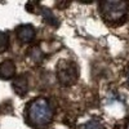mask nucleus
<instances>
[{"label": "nucleus", "instance_id": "f257e3e1", "mask_svg": "<svg viewBox=\"0 0 129 129\" xmlns=\"http://www.w3.org/2000/svg\"><path fill=\"white\" fill-rule=\"evenodd\" d=\"M53 119V109L45 98H36L27 106V120L38 129L47 128Z\"/></svg>", "mask_w": 129, "mask_h": 129}, {"label": "nucleus", "instance_id": "f03ea898", "mask_svg": "<svg viewBox=\"0 0 129 129\" xmlns=\"http://www.w3.org/2000/svg\"><path fill=\"white\" fill-rule=\"evenodd\" d=\"M101 13L102 17L110 23H119L125 19L128 10H129V4L126 2H112V0H107V2H101L100 3Z\"/></svg>", "mask_w": 129, "mask_h": 129}, {"label": "nucleus", "instance_id": "7ed1b4c3", "mask_svg": "<svg viewBox=\"0 0 129 129\" xmlns=\"http://www.w3.org/2000/svg\"><path fill=\"white\" fill-rule=\"evenodd\" d=\"M57 78L64 87L75 84L79 78V69L72 61H61L57 66Z\"/></svg>", "mask_w": 129, "mask_h": 129}, {"label": "nucleus", "instance_id": "20e7f679", "mask_svg": "<svg viewBox=\"0 0 129 129\" xmlns=\"http://www.w3.org/2000/svg\"><path fill=\"white\" fill-rule=\"evenodd\" d=\"M35 36V28L31 25H21L17 28V38L22 43H30Z\"/></svg>", "mask_w": 129, "mask_h": 129}, {"label": "nucleus", "instance_id": "39448f33", "mask_svg": "<svg viewBox=\"0 0 129 129\" xmlns=\"http://www.w3.org/2000/svg\"><path fill=\"white\" fill-rule=\"evenodd\" d=\"M16 75V66L12 61H3L0 63V78L8 80V79H12Z\"/></svg>", "mask_w": 129, "mask_h": 129}, {"label": "nucleus", "instance_id": "423d86ee", "mask_svg": "<svg viewBox=\"0 0 129 129\" xmlns=\"http://www.w3.org/2000/svg\"><path fill=\"white\" fill-rule=\"evenodd\" d=\"M13 89L18 95H25L28 90V81L25 75H19L13 80Z\"/></svg>", "mask_w": 129, "mask_h": 129}, {"label": "nucleus", "instance_id": "0eeeda50", "mask_svg": "<svg viewBox=\"0 0 129 129\" xmlns=\"http://www.w3.org/2000/svg\"><path fill=\"white\" fill-rule=\"evenodd\" d=\"M41 14H43V17H44L45 22H48V23H50V25H53V26H57V25H58L57 18H56L54 16H53V13L50 12L49 9L41 8Z\"/></svg>", "mask_w": 129, "mask_h": 129}, {"label": "nucleus", "instance_id": "6e6552de", "mask_svg": "<svg viewBox=\"0 0 129 129\" xmlns=\"http://www.w3.org/2000/svg\"><path fill=\"white\" fill-rule=\"evenodd\" d=\"M9 47V38H8V34L5 32L0 31V53H3L8 49Z\"/></svg>", "mask_w": 129, "mask_h": 129}, {"label": "nucleus", "instance_id": "1a4fd4ad", "mask_svg": "<svg viewBox=\"0 0 129 129\" xmlns=\"http://www.w3.org/2000/svg\"><path fill=\"white\" fill-rule=\"evenodd\" d=\"M80 129H103V125L97 120H90V121L84 123L80 126Z\"/></svg>", "mask_w": 129, "mask_h": 129}, {"label": "nucleus", "instance_id": "9d476101", "mask_svg": "<svg viewBox=\"0 0 129 129\" xmlns=\"http://www.w3.org/2000/svg\"><path fill=\"white\" fill-rule=\"evenodd\" d=\"M30 57L32 58L34 62H40L41 58H43V53L38 47H34L32 49H30Z\"/></svg>", "mask_w": 129, "mask_h": 129}, {"label": "nucleus", "instance_id": "9b49d317", "mask_svg": "<svg viewBox=\"0 0 129 129\" xmlns=\"http://www.w3.org/2000/svg\"><path fill=\"white\" fill-rule=\"evenodd\" d=\"M126 80H128V84H129V70H128V72H126Z\"/></svg>", "mask_w": 129, "mask_h": 129}, {"label": "nucleus", "instance_id": "f8f14e48", "mask_svg": "<svg viewBox=\"0 0 129 129\" xmlns=\"http://www.w3.org/2000/svg\"><path fill=\"white\" fill-rule=\"evenodd\" d=\"M128 129H129V123H128Z\"/></svg>", "mask_w": 129, "mask_h": 129}]
</instances>
